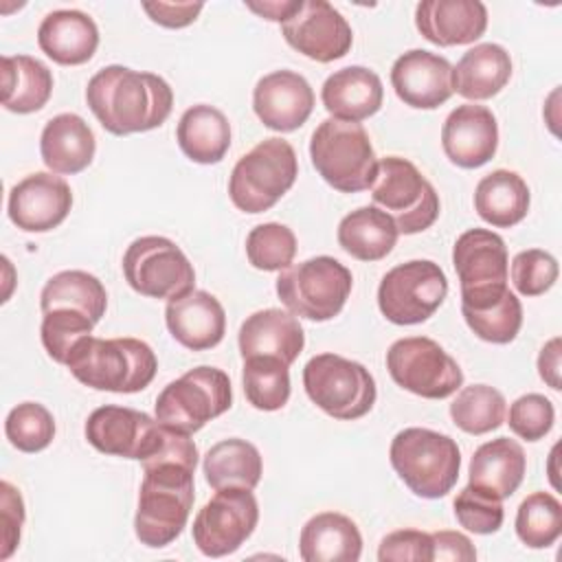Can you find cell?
<instances>
[{"label":"cell","instance_id":"obj_1","mask_svg":"<svg viewBox=\"0 0 562 562\" xmlns=\"http://www.w3.org/2000/svg\"><path fill=\"white\" fill-rule=\"evenodd\" d=\"M86 101L105 132L127 136L160 127L171 114L173 90L154 72L112 64L90 77Z\"/></svg>","mask_w":562,"mask_h":562},{"label":"cell","instance_id":"obj_2","mask_svg":"<svg viewBox=\"0 0 562 562\" xmlns=\"http://www.w3.org/2000/svg\"><path fill=\"white\" fill-rule=\"evenodd\" d=\"M143 472L134 533L140 544L160 549L171 544L187 527L193 507L195 463L160 459L143 463Z\"/></svg>","mask_w":562,"mask_h":562},{"label":"cell","instance_id":"obj_3","mask_svg":"<svg viewBox=\"0 0 562 562\" xmlns=\"http://www.w3.org/2000/svg\"><path fill=\"white\" fill-rule=\"evenodd\" d=\"M68 371L86 386L110 393H138L156 375L154 349L138 338L86 336L66 360Z\"/></svg>","mask_w":562,"mask_h":562},{"label":"cell","instance_id":"obj_4","mask_svg":"<svg viewBox=\"0 0 562 562\" xmlns=\"http://www.w3.org/2000/svg\"><path fill=\"white\" fill-rule=\"evenodd\" d=\"M389 459L404 485L422 498L446 496L461 470V452L452 437L411 426L400 430L389 450Z\"/></svg>","mask_w":562,"mask_h":562},{"label":"cell","instance_id":"obj_5","mask_svg":"<svg viewBox=\"0 0 562 562\" xmlns=\"http://www.w3.org/2000/svg\"><path fill=\"white\" fill-rule=\"evenodd\" d=\"M310 158L318 176L340 193L371 189L378 176V158L360 123L331 116L321 121L310 140Z\"/></svg>","mask_w":562,"mask_h":562},{"label":"cell","instance_id":"obj_6","mask_svg":"<svg viewBox=\"0 0 562 562\" xmlns=\"http://www.w3.org/2000/svg\"><path fill=\"white\" fill-rule=\"evenodd\" d=\"M296 176L294 147L279 136L263 138L235 162L228 178L231 202L244 213H263L292 189Z\"/></svg>","mask_w":562,"mask_h":562},{"label":"cell","instance_id":"obj_7","mask_svg":"<svg viewBox=\"0 0 562 562\" xmlns=\"http://www.w3.org/2000/svg\"><path fill=\"white\" fill-rule=\"evenodd\" d=\"M351 285L353 277L345 263L318 255L281 270L277 277V296L294 316L323 323L340 314Z\"/></svg>","mask_w":562,"mask_h":562},{"label":"cell","instance_id":"obj_8","mask_svg":"<svg viewBox=\"0 0 562 562\" xmlns=\"http://www.w3.org/2000/svg\"><path fill=\"white\" fill-rule=\"evenodd\" d=\"M307 397L334 419H360L375 404V380L369 369L338 353H318L303 367Z\"/></svg>","mask_w":562,"mask_h":562},{"label":"cell","instance_id":"obj_9","mask_svg":"<svg viewBox=\"0 0 562 562\" xmlns=\"http://www.w3.org/2000/svg\"><path fill=\"white\" fill-rule=\"evenodd\" d=\"M233 404L228 375L217 367H195L169 382L156 397V419L178 432L193 435Z\"/></svg>","mask_w":562,"mask_h":562},{"label":"cell","instance_id":"obj_10","mask_svg":"<svg viewBox=\"0 0 562 562\" xmlns=\"http://www.w3.org/2000/svg\"><path fill=\"white\" fill-rule=\"evenodd\" d=\"M452 266L461 285V310L492 307L509 290L507 246L494 231L470 228L461 233L452 246Z\"/></svg>","mask_w":562,"mask_h":562},{"label":"cell","instance_id":"obj_11","mask_svg":"<svg viewBox=\"0 0 562 562\" xmlns=\"http://www.w3.org/2000/svg\"><path fill=\"white\" fill-rule=\"evenodd\" d=\"M371 198L393 217L397 231L404 235L422 233L439 217V195L435 187L411 160L400 156L378 160Z\"/></svg>","mask_w":562,"mask_h":562},{"label":"cell","instance_id":"obj_12","mask_svg":"<svg viewBox=\"0 0 562 562\" xmlns=\"http://www.w3.org/2000/svg\"><path fill=\"white\" fill-rule=\"evenodd\" d=\"M386 369L397 386L426 400L450 397L463 384L457 360L426 336L395 340L386 351Z\"/></svg>","mask_w":562,"mask_h":562},{"label":"cell","instance_id":"obj_13","mask_svg":"<svg viewBox=\"0 0 562 562\" xmlns=\"http://www.w3.org/2000/svg\"><path fill=\"white\" fill-rule=\"evenodd\" d=\"M448 294V279L439 263L413 259L391 268L378 285V307L393 325L428 321Z\"/></svg>","mask_w":562,"mask_h":562},{"label":"cell","instance_id":"obj_14","mask_svg":"<svg viewBox=\"0 0 562 562\" xmlns=\"http://www.w3.org/2000/svg\"><path fill=\"white\" fill-rule=\"evenodd\" d=\"M130 288L149 299H176L193 290L195 270L176 241L160 235L134 239L123 255Z\"/></svg>","mask_w":562,"mask_h":562},{"label":"cell","instance_id":"obj_15","mask_svg":"<svg viewBox=\"0 0 562 562\" xmlns=\"http://www.w3.org/2000/svg\"><path fill=\"white\" fill-rule=\"evenodd\" d=\"M259 522V503L252 490L224 487L215 490L211 501L193 518V542L209 558L235 553Z\"/></svg>","mask_w":562,"mask_h":562},{"label":"cell","instance_id":"obj_16","mask_svg":"<svg viewBox=\"0 0 562 562\" xmlns=\"http://www.w3.org/2000/svg\"><path fill=\"white\" fill-rule=\"evenodd\" d=\"M83 432L103 454L145 461L158 450L165 426L143 411L105 404L90 413Z\"/></svg>","mask_w":562,"mask_h":562},{"label":"cell","instance_id":"obj_17","mask_svg":"<svg viewBox=\"0 0 562 562\" xmlns=\"http://www.w3.org/2000/svg\"><path fill=\"white\" fill-rule=\"evenodd\" d=\"M281 35L294 50L321 64L345 57L353 44L349 22L325 0H301L296 13L281 24Z\"/></svg>","mask_w":562,"mask_h":562},{"label":"cell","instance_id":"obj_18","mask_svg":"<svg viewBox=\"0 0 562 562\" xmlns=\"http://www.w3.org/2000/svg\"><path fill=\"white\" fill-rule=\"evenodd\" d=\"M70 206L72 191L68 182L53 171H35L9 191L7 213L20 231L46 233L68 217Z\"/></svg>","mask_w":562,"mask_h":562},{"label":"cell","instance_id":"obj_19","mask_svg":"<svg viewBox=\"0 0 562 562\" xmlns=\"http://www.w3.org/2000/svg\"><path fill=\"white\" fill-rule=\"evenodd\" d=\"M441 147L448 160L461 169L483 167L498 149L496 116L485 105H457L443 121Z\"/></svg>","mask_w":562,"mask_h":562},{"label":"cell","instance_id":"obj_20","mask_svg":"<svg viewBox=\"0 0 562 562\" xmlns=\"http://www.w3.org/2000/svg\"><path fill=\"white\" fill-rule=\"evenodd\" d=\"M257 119L274 132L299 130L314 110V90L307 79L294 70H274L263 75L252 90Z\"/></svg>","mask_w":562,"mask_h":562},{"label":"cell","instance_id":"obj_21","mask_svg":"<svg viewBox=\"0 0 562 562\" xmlns=\"http://www.w3.org/2000/svg\"><path fill=\"white\" fill-rule=\"evenodd\" d=\"M391 83L406 105L435 110L452 97V64L437 53L413 48L395 59Z\"/></svg>","mask_w":562,"mask_h":562},{"label":"cell","instance_id":"obj_22","mask_svg":"<svg viewBox=\"0 0 562 562\" xmlns=\"http://www.w3.org/2000/svg\"><path fill=\"white\" fill-rule=\"evenodd\" d=\"M169 334L191 351H204L222 342L226 331V312L206 290H191L169 299L165 307Z\"/></svg>","mask_w":562,"mask_h":562},{"label":"cell","instance_id":"obj_23","mask_svg":"<svg viewBox=\"0 0 562 562\" xmlns=\"http://www.w3.org/2000/svg\"><path fill=\"white\" fill-rule=\"evenodd\" d=\"M415 26L430 44H474L487 29V9L479 0H424L415 9Z\"/></svg>","mask_w":562,"mask_h":562},{"label":"cell","instance_id":"obj_24","mask_svg":"<svg viewBox=\"0 0 562 562\" xmlns=\"http://www.w3.org/2000/svg\"><path fill=\"white\" fill-rule=\"evenodd\" d=\"M237 342L244 360L255 356H270L290 367L305 347V334L292 312L268 307L250 314L241 323Z\"/></svg>","mask_w":562,"mask_h":562},{"label":"cell","instance_id":"obj_25","mask_svg":"<svg viewBox=\"0 0 562 562\" xmlns=\"http://www.w3.org/2000/svg\"><path fill=\"white\" fill-rule=\"evenodd\" d=\"M37 44L55 64L79 66L92 59L99 46V29L94 20L79 9H57L42 20Z\"/></svg>","mask_w":562,"mask_h":562},{"label":"cell","instance_id":"obj_26","mask_svg":"<svg viewBox=\"0 0 562 562\" xmlns=\"http://www.w3.org/2000/svg\"><path fill=\"white\" fill-rule=\"evenodd\" d=\"M321 99L331 119L360 123L382 108L384 88L373 70L347 66L325 79Z\"/></svg>","mask_w":562,"mask_h":562},{"label":"cell","instance_id":"obj_27","mask_svg":"<svg viewBox=\"0 0 562 562\" xmlns=\"http://www.w3.org/2000/svg\"><path fill=\"white\" fill-rule=\"evenodd\" d=\"M97 151L94 132L72 112L53 116L40 136V154L53 173L72 176L83 171Z\"/></svg>","mask_w":562,"mask_h":562},{"label":"cell","instance_id":"obj_28","mask_svg":"<svg viewBox=\"0 0 562 562\" xmlns=\"http://www.w3.org/2000/svg\"><path fill=\"white\" fill-rule=\"evenodd\" d=\"M360 553V529L345 514L321 512L301 529L299 555L305 562H358Z\"/></svg>","mask_w":562,"mask_h":562},{"label":"cell","instance_id":"obj_29","mask_svg":"<svg viewBox=\"0 0 562 562\" xmlns=\"http://www.w3.org/2000/svg\"><path fill=\"white\" fill-rule=\"evenodd\" d=\"M512 77L509 53L494 42L476 44L452 66V92L470 101L496 97Z\"/></svg>","mask_w":562,"mask_h":562},{"label":"cell","instance_id":"obj_30","mask_svg":"<svg viewBox=\"0 0 562 562\" xmlns=\"http://www.w3.org/2000/svg\"><path fill=\"white\" fill-rule=\"evenodd\" d=\"M527 457L522 446L509 437H496L479 446L470 459V485L483 487L498 496L509 498L522 483Z\"/></svg>","mask_w":562,"mask_h":562},{"label":"cell","instance_id":"obj_31","mask_svg":"<svg viewBox=\"0 0 562 562\" xmlns=\"http://www.w3.org/2000/svg\"><path fill=\"white\" fill-rule=\"evenodd\" d=\"M176 140L189 160L215 165L231 147V123L215 105L198 103L182 112Z\"/></svg>","mask_w":562,"mask_h":562},{"label":"cell","instance_id":"obj_32","mask_svg":"<svg viewBox=\"0 0 562 562\" xmlns=\"http://www.w3.org/2000/svg\"><path fill=\"white\" fill-rule=\"evenodd\" d=\"M529 187L516 171L496 169L483 176L474 189L479 217L496 228H509L525 220L529 211Z\"/></svg>","mask_w":562,"mask_h":562},{"label":"cell","instance_id":"obj_33","mask_svg":"<svg viewBox=\"0 0 562 562\" xmlns=\"http://www.w3.org/2000/svg\"><path fill=\"white\" fill-rule=\"evenodd\" d=\"M400 231L393 217L378 206H360L338 224L340 248L360 261H380L397 244Z\"/></svg>","mask_w":562,"mask_h":562},{"label":"cell","instance_id":"obj_34","mask_svg":"<svg viewBox=\"0 0 562 562\" xmlns=\"http://www.w3.org/2000/svg\"><path fill=\"white\" fill-rule=\"evenodd\" d=\"M204 479L213 490L246 487L255 490L261 481L263 461L255 443L231 437L211 446L202 461Z\"/></svg>","mask_w":562,"mask_h":562},{"label":"cell","instance_id":"obj_35","mask_svg":"<svg viewBox=\"0 0 562 562\" xmlns=\"http://www.w3.org/2000/svg\"><path fill=\"white\" fill-rule=\"evenodd\" d=\"M53 92V72L31 55L2 57V105L15 114L42 110Z\"/></svg>","mask_w":562,"mask_h":562},{"label":"cell","instance_id":"obj_36","mask_svg":"<svg viewBox=\"0 0 562 562\" xmlns=\"http://www.w3.org/2000/svg\"><path fill=\"white\" fill-rule=\"evenodd\" d=\"M42 312L77 310L94 321H101L108 307V292L103 283L86 270H61L53 274L40 294Z\"/></svg>","mask_w":562,"mask_h":562},{"label":"cell","instance_id":"obj_37","mask_svg":"<svg viewBox=\"0 0 562 562\" xmlns=\"http://www.w3.org/2000/svg\"><path fill=\"white\" fill-rule=\"evenodd\" d=\"M505 397L490 384L463 386L450 404V417L468 435H485L505 422Z\"/></svg>","mask_w":562,"mask_h":562},{"label":"cell","instance_id":"obj_38","mask_svg":"<svg viewBox=\"0 0 562 562\" xmlns=\"http://www.w3.org/2000/svg\"><path fill=\"white\" fill-rule=\"evenodd\" d=\"M241 384L246 400L257 411H279L290 400L292 384L288 364L270 356L246 358L241 369Z\"/></svg>","mask_w":562,"mask_h":562},{"label":"cell","instance_id":"obj_39","mask_svg":"<svg viewBox=\"0 0 562 562\" xmlns=\"http://www.w3.org/2000/svg\"><path fill=\"white\" fill-rule=\"evenodd\" d=\"M514 525L522 544L547 549L562 533V505L549 492H533L518 505Z\"/></svg>","mask_w":562,"mask_h":562},{"label":"cell","instance_id":"obj_40","mask_svg":"<svg viewBox=\"0 0 562 562\" xmlns=\"http://www.w3.org/2000/svg\"><path fill=\"white\" fill-rule=\"evenodd\" d=\"M296 255V237L292 228L279 222L255 226L246 237L248 261L263 272H277L292 266Z\"/></svg>","mask_w":562,"mask_h":562},{"label":"cell","instance_id":"obj_41","mask_svg":"<svg viewBox=\"0 0 562 562\" xmlns=\"http://www.w3.org/2000/svg\"><path fill=\"white\" fill-rule=\"evenodd\" d=\"M4 435L20 452H40L55 437V419L44 404L22 402L13 406L4 419Z\"/></svg>","mask_w":562,"mask_h":562},{"label":"cell","instance_id":"obj_42","mask_svg":"<svg viewBox=\"0 0 562 562\" xmlns=\"http://www.w3.org/2000/svg\"><path fill=\"white\" fill-rule=\"evenodd\" d=\"M468 327L485 342L507 345L512 342L522 325L520 299L507 290L505 296L485 310H461Z\"/></svg>","mask_w":562,"mask_h":562},{"label":"cell","instance_id":"obj_43","mask_svg":"<svg viewBox=\"0 0 562 562\" xmlns=\"http://www.w3.org/2000/svg\"><path fill=\"white\" fill-rule=\"evenodd\" d=\"M42 314V345L55 362L66 364L75 345L92 334L94 321L77 310H48Z\"/></svg>","mask_w":562,"mask_h":562},{"label":"cell","instance_id":"obj_44","mask_svg":"<svg viewBox=\"0 0 562 562\" xmlns=\"http://www.w3.org/2000/svg\"><path fill=\"white\" fill-rule=\"evenodd\" d=\"M454 516L463 529L487 536L501 529L505 509L498 496L468 483L454 498Z\"/></svg>","mask_w":562,"mask_h":562},{"label":"cell","instance_id":"obj_45","mask_svg":"<svg viewBox=\"0 0 562 562\" xmlns=\"http://www.w3.org/2000/svg\"><path fill=\"white\" fill-rule=\"evenodd\" d=\"M558 261L553 255L540 248L520 250L512 259V283L522 296H540L558 281Z\"/></svg>","mask_w":562,"mask_h":562},{"label":"cell","instance_id":"obj_46","mask_svg":"<svg viewBox=\"0 0 562 562\" xmlns=\"http://www.w3.org/2000/svg\"><path fill=\"white\" fill-rule=\"evenodd\" d=\"M555 408L549 397L540 393H527L512 402L507 424L512 432L525 441H538L553 428Z\"/></svg>","mask_w":562,"mask_h":562},{"label":"cell","instance_id":"obj_47","mask_svg":"<svg viewBox=\"0 0 562 562\" xmlns=\"http://www.w3.org/2000/svg\"><path fill=\"white\" fill-rule=\"evenodd\" d=\"M380 562H432L430 533L419 529H397L382 538L378 547Z\"/></svg>","mask_w":562,"mask_h":562},{"label":"cell","instance_id":"obj_48","mask_svg":"<svg viewBox=\"0 0 562 562\" xmlns=\"http://www.w3.org/2000/svg\"><path fill=\"white\" fill-rule=\"evenodd\" d=\"M24 525V501L20 490H15L9 481L0 483V527H2V549L0 560L13 555L20 544V533Z\"/></svg>","mask_w":562,"mask_h":562},{"label":"cell","instance_id":"obj_49","mask_svg":"<svg viewBox=\"0 0 562 562\" xmlns=\"http://www.w3.org/2000/svg\"><path fill=\"white\" fill-rule=\"evenodd\" d=\"M202 9V2H143V11L151 18V22L165 29L189 26L198 20Z\"/></svg>","mask_w":562,"mask_h":562},{"label":"cell","instance_id":"obj_50","mask_svg":"<svg viewBox=\"0 0 562 562\" xmlns=\"http://www.w3.org/2000/svg\"><path fill=\"white\" fill-rule=\"evenodd\" d=\"M432 540V562L435 560H457V562H474L476 549L472 540L461 531H435L430 533Z\"/></svg>","mask_w":562,"mask_h":562},{"label":"cell","instance_id":"obj_51","mask_svg":"<svg viewBox=\"0 0 562 562\" xmlns=\"http://www.w3.org/2000/svg\"><path fill=\"white\" fill-rule=\"evenodd\" d=\"M560 353H562V340L555 336L549 342H544V347L540 349V356H538V373L547 382V386H551L553 391L562 389Z\"/></svg>","mask_w":562,"mask_h":562},{"label":"cell","instance_id":"obj_52","mask_svg":"<svg viewBox=\"0 0 562 562\" xmlns=\"http://www.w3.org/2000/svg\"><path fill=\"white\" fill-rule=\"evenodd\" d=\"M246 7L270 22L283 24L288 18L296 13V9L301 7V0H263V2H246Z\"/></svg>","mask_w":562,"mask_h":562}]
</instances>
